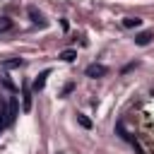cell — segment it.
<instances>
[{
  "label": "cell",
  "instance_id": "obj_6",
  "mask_svg": "<svg viewBox=\"0 0 154 154\" xmlns=\"http://www.w3.org/2000/svg\"><path fill=\"white\" fill-rule=\"evenodd\" d=\"M140 24H142L140 17H125V19H123V26H125V29H132V26H140Z\"/></svg>",
  "mask_w": 154,
  "mask_h": 154
},
{
  "label": "cell",
  "instance_id": "obj_3",
  "mask_svg": "<svg viewBox=\"0 0 154 154\" xmlns=\"http://www.w3.org/2000/svg\"><path fill=\"white\" fill-rule=\"evenodd\" d=\"M48 75H51V70H43V72L34 79V91H41V89L46 87V77H48Z\"/></svg>",
  "mask_w": 154,
  "mask_h": 154
},
{
  "label": "cell",
  "instance_id": "obj_10",
  "mask_svg": "<svg viewBox=\"0 0 154 154\" xmlns=\"http://www.w3.org/2000/svg\"><path fill=\"white\" fill-rule=\"evenodd\" d=\"M10 29H12V19L0 17V31H10Z\"/></svg>",
  "mask_w": 154,
  "mask_h": 154
},
{
  "label": "cell",
  "instance_id": "obj_5",
  "mask_svg": "<svg viewBox=\"0 0 154 154\" xmlns=\"http://www.w3.org/2000/svg\"><path fill=\"white\" fill-rule=\"evenodd\" d=\"M14 116H17V101H14V99H10V111H7V118H5V125H10V123L14 120Z\"/></svg>",
  "mask_w": 154,
  "mask_h": 154
},
{
  "label": "cell",
  "instance_id": "obj_1",
  "mask_svg": "<svg viewBox=\"0 0 154 154\" xmlns=\"http://www.w3.org/2000/svg\"><path fill=\"white\" fill-rule=\"evenodd\" d=\"M84 72H87V77L96 79V77H103V75L108 72V67H106V65H101V63H91V65H89Z\"/></svg>",
  "mask_w": 154,
  "mask_h": 154
},
{
  "label": "cell",
  "instance_id": "obj_2",
  "mask_svg": "<svg viewBox=\"0 0 154 154\" xmlns=\"http://www.w3.org/2000/svg\"><path fill=\"white\" fill-rule=\"evenodd\" d=\"M26 12H29V17H31V22H34V24H38V26H46V24H48V22L43 19V14H41L36 7H29Z\"/></svg>",
  "mask_w": 154,
  "mask_h": 154
},
{
  "label": "cell",
  "instance_id": "obj_11",
  "mask_svg": "<svg viewBox=\"0 0 154 154\" xmlns=\"http://www.w3.org/2000/svg\"><path fill=\"white\" fill-rule=\"evenodd\" d=\"M77 120H79V125H82V128H87V130L91 128V120H89L87 116H82V113H77Z\"/></svg>",
  "mask_w": 154,
  "mask_h": 154
},
{
  "label": "cell",
  "instance_id": "obj_8",
  "mask_svg": "<svg viewBox=\"0 0 154 154\" xmlns=\"http://www.w3.org/2000/svg\"><path fill=\"white\" fill-rule=\"evenodd\" d=\"M75 58H77L75 51H63V53H60V60H65V63H72Z\"/></svg>",
  "mask_w": 154,
  "mask_h": 154
},
{
  "label": "cell",
  "instance_id": "obj_4",
  "mask_svg": "<svg viewBox=\"0 0 154 154\" xmlns=\"http://www.w3.org/2000/svg\"><path fill=\"white\" fill-rule=\"evenodd\" d=\"M149 41H152V31H142V34L135 36V43H137V46H147Z\"/></svg>",
  "mask_w": 154,
  "mask_h": 154
},
{
  "label": "cell",
  "instance_id": "obj_9",
  "mask_svg": "<svg viewBox=\"0 0 154 154\" xmlns=\"http://www.w3.org/2000/svg\"><path fill=\"white\" fill-rule=\"evenodd\" d=\"M19 65H22V58H12V60H5V63H2V67H7V70L19 67Z\"/></svg>",
  "mask_w": 154,
  "mask_h": 154
},
{
  "label": "cell",
  "instance_id": "obj_7",
  "mask_svg": "<svg viewBox=\"0 0 154 154\" xmlns=\"http://www.w3.org/2000/svg\"><path fill=\"white\" fill-rule=\"evenodd\" d=\"M22 94H24V111H29V108H31V91H29L26 84L22 87Z\"/></svg>",
  "mask_w": 154,
  "mask_h": 154
}]
</instances>
